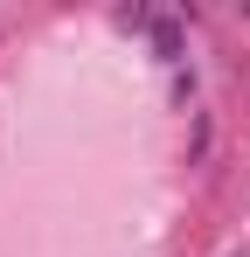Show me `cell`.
<instances>
[{
	"label": "cell",
	"mask_w": 250,
	"mask_h": 257,
	"mask_svg": "<svg viewBox=\"0 0 250 257\" xmlns=\"http://www.w3.org/2000/svg\"><path fill=\"white\" fill-rule=\"evenodd\" d=\"M153 49H160L167 63H181V28L174 21H153Z\"/></svg>",
	"instance_id": "1"
}]
</instances>
